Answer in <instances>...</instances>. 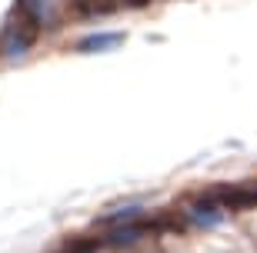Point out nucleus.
<instances>
[{"mask_svg": "<svg viewBox=\"0 0 257 253\" xmlns=\"http://www.w3.org/2000/svg\"><path fill=\"white\" fill-rule=\"evenodd\" d=\"M34 44H37V27L14 14L10 27L4 30V37H0V50H4V57L20 60L24 54H30V50H34Z\"/></svg>", "mask_w": 257, "mask_h": 253, "instance_id": "nucleus-1", "label": "nucleus"}, {"mask_svg": "<svg viewBox=\"0 0 257 253\" xmlns=\"http://www.w3.org/2000/svg\"><path fill=\"white\" fill-rule=\"evenodd\" d=\"M14 14H17V17H24L27 24H34L37 30H50V27H57V20H60V7H57V0H17Z\"/></svg>", "mask_w": 257, "mask_h": 253, "instance_id": "nucleus-2", "label": "nucleus"}, {"mask_svg": "<svg viewBox=\"0 0 257 253\" xmlns=\"http://www.w3.org/2000/svg\"><path fill=\"white\" fill-rule=\"evenodd\" d=\"M187 220H191L194 226H200V230H214V226H220L224 220H227V210L217 203V200L210 197H197L191 203V210H187Z\"/></svg>", "mask_w": 257, "mask_h": 253, "instance_id": "nucleus-3", "label": "nucleus"}, {"mask_svg": "<svg viewBox=\"0 0 257 253\" xmlns=\"http://www.w3.org/2000/svg\"><path fill=\"white\" fill-rule=\"evenodd\" d=\"M151 230H154V223H147V220L117 223V226H110V233L104 236V243H110V246H127V243H137V240H144Z\"/></svg>", "mask_w": 257, "mask_h": 253, "instance_id": "nucleus-4", "label": "nucleus"}, {"mask_svg": "<svg viewBox=\"0 0 257 253\" xmlns=\"http://www.w3.org/2000/svg\"><path fill=\"white\" fill-rule=\"evenodd\" d=\"M124 40L127 34H120V30H107V34H90V37H80L77 40V54H107V50H117V47H124Z\"/></svg>", "mask_w": 257, "mask_h": 253, "instance_id": "nucleus-5", "label": "nucleus"}, {"mask_svg": "<svg viewBox=\"0 0 257 253\" xmlns=\"http://www.w3.org/2000/svg\"><path fill=\"white\" fill-rule=\"evenodd\" d=\"M144 210H147V203L144 200H127V203H117V206H110L100 220H97V226H104V223H134V220H141L144 216Z\"/></svg>", "mask_w": 257, "mask_h": 253, "instance_id": "nucleus-6", "label": "nucleus"}, {"mask_svg": "<svg viewBox=\"0 0 257 253\" xmlns=\"http://www.w3.org/2000/svg\"><path fill=\"white\" fill-rule=\"evenodd\" d=\"M210 197L217 200L224 210H240V206H257V190H237V187H217Z\"/></svg>", "mask_w": 257, "mask_h": 253, "instance_id": "nucleus-7", "label": "nucleus"}, {"mask_svg": "<svg viewBox=\"0 0 257 253\" xmlns=\"http://www.w3.org/2000/svg\"><path fill=\"white\" fill-rule=\"evenodd\" d=\"M97 250H100V240H94V236H77L64 246V253H97Z\"/></svg>", "mask_w": 257, "mask_h": 253, "instance_id": "nucleus-8", "label": "nucleus"}, {"mask_svg": "<svg viewBox=\"0 0 257 253\" xmlns=\"http://www.w3.org/2000/svg\"><path fill=\"white\" fill-rule=\"evenodd\" d=\"M117 4H120V7H147L151 0H117Z\"/></svg>", "mask_w": 257, "mask_h": 253, "instance_id": "nucleus-9", "label": "nucleus"}]
</instances>
